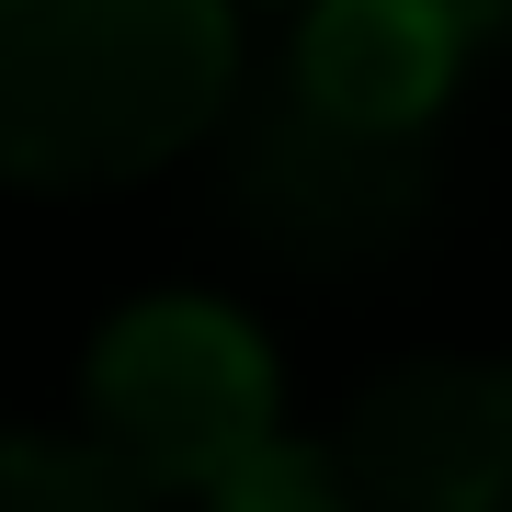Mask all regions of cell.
<instances>
[{"mask_svg":"<svg viewBox=\"0 0 512 512\" xmlns=\"http://www.w3.org/2000/svg\"><path fill=\"white\" fill-rule=\"evenodd\" d=\"M228 0H0V183L103 194L217 137Z\"/></svg>","mask_w":512,"mask_h":512,"instance_id":"6da1fadb","label":"cell"},{"mask_svg":"<svg viewBox=\"0 0 512 512\" xmlns=\"http://www.w3.org/2000/svg\"><path fill=\"white\" fill-rule=\"evenodd\" d=\"M217 126H228V217L285 274H365L433 228V126L421 137L342 126L285 69L262 92H228Z\"/></svg>","mask_w":512,"mask_h":512,"instance_id":"7a4b0ae2","label":"cell"},{"mask_svg":"<svg viewBox=\"0 0 512 512\" xmlns=\"http://www.w3.org/2000/svg\"><path fill=\"white\" fill-rule=\"evenodd\" d=\"M80 410L148 501H194L239 444L274 433V353L217 296H137L126 319H103Z\"/></svg>","mask_w":512,"mask_h":512,"instance_id":"3957f363","label":"cell"},{"mask_svg":"<svg viewBox=\"0 0 512 512\" xmlns=\"http://www.w3.org/2000/svg\"><path fill=\"white\" fill-rule=\"evenodd\" d=\"M330 456L353 512H512V365L421 353L353 399Z\"/></svg>","mask_w":512,"mask_h":512,"instance_id":"277c9868","label":"cell"},{"mask_svg":"<svg viewBox=\"0 0 512 512\" xmlns=\"http://www.w3.org/2000/svg\"><path fill=\"white\" fill-rule=\"evenodd\" d=\"M456 69H467V35H456L444 0H308V23L285 46V80L319 114L387 126V137L433 126L444 92H456Z\"/></svg>","mask_w":512,"mask_h":512,"instance_id":"5b68a950","label":"cell"},{"mask_svg":"<svg viewBox=\"0 0 512 512\" xmlns=\"http://www.w3.org/2000/svg\"><path fill=\"white\" fill-rule=\"evenodd\" d=\"M0 512H160V501H148L92 433H80V444H57V433H0Z\"/></svg>","mask_w":512,"mask_h":512,"instance_id":"8992f818","label":"cell"},{"mask_svg":"<svg viewBox=\"0 0 512 512\" xmlns=\"http://www.w3.org/2000/svg\"><path fill=\"white\" fill-rule=\"evenodd\" d=\"M205 512H353V478H342V456L330 444H308V433H262V444H239V456L194 490Z\"/></svg>","mask_w":512,"mask_h":512,"instance_id":"52a82bcc","label":"cell"},{"mask_svg":"<svg viewBox=\"0 0 512 512\" xmlns=\"http://www.w3.org/2000/svg\"><path fill=\"white\" fill-rule=\"evenodd\" d=\"M444 12H456V35H467V46H490V35H512V0H444Z\"/></svg>","mask_w":512,"mask_h":512,"instance_id":"ba28073f","label":"cell"}]
</instances>
